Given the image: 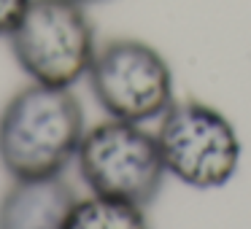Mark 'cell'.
<instances>
[{"instance_id":"cell-8","label":"cell","mask_w":251,"mask_h":229,"mask_svg":"<svg viewBox=\"0 0 251 229\" xmlns=\"http://www.w3.org/2000/svg\"><path fill=\"white\" fill-rule=\"evenodd\" d=\"M27 6H30V0H0V38L11 35V30L19 24Z\"/></svg>"},{"instance_id":"cell-3","label":"cell","mask_w":251,"mask_h":229,"mask_svg":"<svg viewBox=\"0 0 251 229\" xmlns=\"http://www.w3.org/2000/svg\"><path fill=\"white\" fill-rule=\"evenodd\" d=\"M81 181L92 194L146 207L165 183V162L157 135L141 124L111 119L84 132L76 151Z\"/></svg>"},{"instance_id":"cell-6","label":"cell","mask_w":251,"mask_h":229,"mask_svg":"<svg viewBox=\"0 0 251 229\" xmlns=\"http://www.w3.org/2000/svg\"><path fill=\"white\" fill-rule=\"evenodd\" d=\"M76 202L60 175L14 181L0 197V229H65Z\"/></svg>"},{"instance_id":"cell-4","label":"cell","mask_w":251,"mask_h":229,"mask_svg":"<svg viewBox=\"0 0 251 229\" xmlns=\"http://www.w3.org/2000/svg\"><path fill=\"white\" fill-rule=\"evenodd\" d=\"M165 170L192 189H222L240 164V137L224 114L197 100L173 103L157 130Z\"/></svg>"},{"instance_id":"cell-9","label":"cell","mask_w":251,"mask_h":229,"mask_svg":"<svg viewBox=\"0 0 251 229\" xmlns=\"http://www.w3.org/2000/svg\"><path fill=\"white\" fill-rule=\"evenodd\" d=\"M73 3H78V6H92V3H103V0H73Z\"/></svg>"},{"instance_id":"cell-7","label":"cell","mask_w":251,"mask_h":229,"mask_svg":"<svg viewBox=\"0 0 251 229\" xmlns=\"http://www.w3.org/2000/svg\"><path fill=\"white\" fill-rule=\"evenodd\" d=\"M65 229H149V221L143 207L132 202L92 194L73 205Z\"/></svg>"},{"instance_id":"cell-2","label":"cell","mask_w":251,"mask_h":229,"mask_svg":"<svg viewBox=\"0 0 251 229\" xmlns=\"http://www.w3.org/2000/svg\"><path fill=\"white\" fill-rule=\"evenodd\" d=\"M17 65L44 87L71 89L95 60V27L73 0H30L8 35Z\"/></svg>"},{"instance_id":"cell-1","label":"cell","mask_w":251,"mask_h":229,"mask_svg":"<svg viewBox=\"0 0 251 229\" xmlns=\"http://www.w3.org/2000/svg\"><path fill=\"white\" fill-rule=\"evenodd\" d=\"M81 137L84 111L71 89L33 81L0 111V164L14 181L60 175Z\"/></svg>"},{"instance_id":"cell-5","label":"cell","mask_w":251,"mask_h":229,"mask_svg":"<svg viewBox=\"0 0 251 229\" xmlns=\"http://www.w3.org/2000/svg\"><path fill=\"white\" fill-rule=\"evenodd\" d=\"M87 78L98 105L111 119L143 124L159 119L173 105L170 65L143 41H108L95 51Z\"/></svg>"}]
</instances>
